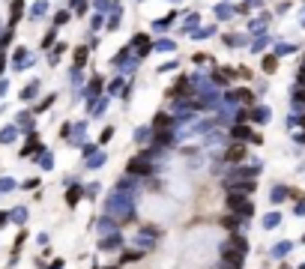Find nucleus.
<instances>
[{
  "instance_id": "39448f33",
  "label": "nucleus",
  "mask_w": 305,
  "mask_h": 269,
  "mask_svg": "<svg viewBox=\"0 0 305 269\" xmlns=\"http://www.w3.org/2000/svg\"><path fill=\"white\" fill-rule=\"evenodd\" d=\"M263 69H266V72H275V57H266V60H263Z\"/></svg>"
},
{
  "instance_id": "f257e3e1",
  "label": "nucleus",
  "mask_w": 305,
  "mask_h": 269,
  "mask_svg": "<svg viewBox=\"0 0 305 269\" xmlns=\"http://www.w3.org/2000/svg\"><path fill=\"white\" fill-rule=\"evenodd\" d=\"M227 206H230V209H240V212H245V215L251 212V204L245 201L242 194H230V197H227Z\"/></svg>"
},
{
  "instance_id": "7ed1b4c3",
  "label": "nucleus",
  "mask_w": 305,
  "mask_h": 269,
  "mask_svg": "<svg viewBox=\"0 0 305 269\" xmlns=\"http://www.w3.org/2000/svg\"><path fill=\"white\" fill-rule=\"evenodd\" d=\"M233 138H251V141H260V138L251 135V132L245 129V126H237V129H233Z\"/></svg>"
},
{
  "instance_id": "423d86ee",
  "label": "nucleus",
  "mask_w": 305,
  "mask_h": 269,
  "mask_svg": "<svg viewBox=\"0 0 305 269\" xmlns=\"http://www.w3.org/2000/svg\"><path fill=\"white\" fill-rule=\"evenodd\" d=\"M0 66H3V60H0Z\"/></svg>"
},
{
  "instance_id": "f03ea898",
  "label": "nucleus",
  "mask_w": 305,
  "mask_h": 269,
  "mask_svg": "<svg viewBox=\"0 0 305 269\" xmlns=\"http://www.w3.org/2000/svg\"><path fill=\"white\" fill-rule=\"evenodd\" d=\"M225 158H227V161H242V158H245V147H242V143H233Z\"/></svg>"
},
{
  "instance_id": "20e7f679",
  "label": "nucleus",
  "mask_w": 305,
  "mask_h": 269,
  "mask_svg": "<svg viewBox=\"0 0 305 269\" xmlns=\"http://www.w3.org/2000/svg\"><path fill=\"white\" fill-rule=\"evenodd\" d=\"M84 60H87V48H78V51H75V63L84 66Z\"/></svg>"
}]
</instances>
